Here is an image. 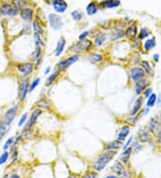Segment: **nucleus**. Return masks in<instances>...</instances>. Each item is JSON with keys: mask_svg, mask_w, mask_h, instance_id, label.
Here are the masks:
<instances>
[{"mask_svg": "<svg viewBox=\"0 0 161 178\" xmlns=\"http://www.w3.org/2000/svg\"><path fill=\"white\" fill-rule=\"evenodd\" d=\"M116 154V150H107L96 159V161L92 165V169L96 172L101 171L102 169L105 168V167L108 164V162L115 157Z\"/></svg>", "mask_w": 161, "mask_h": 178, "instance_id": "nucleus-1", "label": "nucleus"}, {"mask_svg": "<svg viewBox=\"0 0 161 178\" xmlns=\"http://www.w3.org/2000/svg\"><path fill=\"white\" fill-rule=\"evenodd\" d=\"M93 49V43L91 40L85 39L82 41H79L73 44L70 47V50L73 53H87L91 51Z\"/></svg>", "mask_w": 161, "mask_h": 178, "instance_id": "nucleus-2", "label": "nucleus"}, {"mask_svg": "<svg viewBox=\"0 0 161 178\" xmlns=\"http://www.w3.org/2000/svg\"><path fill=\"white\" fill-rule=\"evenodd\" d=\"M80 57L78 54H73L66 59H64L62 60H60L57 64H56V69L57 71H62V70H65L66 68H68L70 66H72L73 64H74L75 62H77L79 60Z\"/></svg>", "mask_w": 161, "mask_h": 178, "instance_id": "nucleus-3", "label": "nucleus"}, {"mask_svg": "<svg viewBox=\"0 0 161 178\" xmlns=\"http://www.w3.org/2000/svg\"><path fill=\"white\" fill-rule=\"evenodd\" d=\"M18 110H19V107H18L17 105L13 106V107H11L10 109H8V110L6 111V113H4V117H3L1 122H2L3 124L6 125L7 127L10 128L12 122H13L15 116L17 115Z\"/></svg>", "mask_w": 161, "mask_h": 178, "instance_id": "nucleus-4", "label": "nucleus"}, {"mask_svg": "<svg viewBox=\"0 0 161 178\" xmlns=\"http://www.w3.org/2000/svg\"><path fill=\"white\" fill-rule=\"evenodd\" d=\"M48 22H49L50 27L54 31H59L64 25L63 19L56 14H50L48 15Z\"/></svg>", "mask_w": 161, "mask_h": 178, "instance_id": "nucleus-5", "label": "nucleus"}, {"mask_svg": "<svg viewBox=\"0 0 161 178\" xmlns=\"http://www.w3.org/2000/svg\"><path fill=\"white\" fill-rule=\"evenodd\" d=\"M34 67L35 65L32 62H22L17 64V69L23 77H28L30 75L34 69Z\"/></svg>", "mask_w": 161, "mask_h": 178, "instance_id": "nucleus-6", "label": "nucleus"}, {"mask_svg": "<svg viewBox=\"0 0 161 178\" xmlns=\"http://www.w3.org/2000/svg\"><path fill=\"white\" fill-rule=\"evenodd\" d=\"M2 14L8 16H15L18 14V7L15 5H11L8 3H4L1 5Z\"/></svg>", "mask_w": 161, "mask_h": 178, "instance_id": "nucleus-7", "label": "nucleus"}, {"mask_svg": "<svg viewBox=\"0 0 161 178\" xmlns=\"http://www.w3.org/2000/svg\"><path fill=\"white\" fill-rule=\"evenodd\" d=\"M145 75V71L143 70L142 68H139V67H134L131 68L130 70V77L131 79L134 82L137 83L138 81L142 80L143 78Z\"/></svg>", "mask_w": 161, "mask_h": 178, "instance_id": "nucleus-8", "label": "nucleus"}, {"mask_svg": "<svg viewBox=\"0 0 161 178\" xmlns=\"http://www.w3.org/2000/svg\"><path fill=\"white\" fill-rule=\"evenodd\" d=\"M41 113H42V110L40 108L34 109L30 114V117L29 118V120L25 125V129H30L36 123V122L38 121V118L41 115Z\"/></svg>", "mask_w": 161, "mask_h": 178, "instance_id": "nucleus-9", "label": "nucleus"}, {"mask_svg": "<svg viewBox=\"0 0 161 178\" xmlns=\"http://www.w3.org/2000/svg\"><path fill=\"white\" fill-rule=\"evenodd\" d=\"M29 87H30L29 78H22L21 81V86H20V99H21V101L25 99V97L29 92Z\"/></svg>", "mask_w": 161, "mask_h": 178, "instance_id": "nucleus-10", "label": "nucleus"}, {"mask_svg": "<svg viewBox=\"0 0 161 178\" xmlns=\"http://www.w3.org/2000/svg\"><path fill=\"white\" fill-rule=\"evenodd\" d=\"M67 4L65 0H54L53 7L57 13H64L67 9Z\"/></svg>", "mask_w": 161, "mask_h": 178, "instance_id": "nucleus-11", "label": "nucleus"}, {"mask_svg": "<svg viewBox=\"0 0 161 178\" xmlns=\"http://www.w3.org/2000/svg\"><path fill=\"white\" fill-rule=\"evenodd\" d=\"M138 137L141 142H148L151 140V134L150 131H148V129L146 127H142L140 129L139 133H138Z\"/></svg>", "mask_w": 161, "mask_h": 178, "instance_id": "nucleus-12", "label": "nucleus"}, {"mask_svg": "<svg viewBox=\"0 0 161 178\" xmlns=\"http://www.w3.org/2000/svg\"><path fill=\"white\" fill-rule=\"evenodd\" d=\"M123 146V141H120L118 140H115L112 141H109L105 144V149L106 150H117Z\"/></svg>", "mask_w": 161, "mask_h": 178, "instance_id": "nucleus-13", "label": "nucleus"}, {"mask_svg": "<svg viewBox=\"0 0 161 178\" xmlns=\"http://www.w3.org/2000/svg\"><path fill=\"white\" fill-rule=\"evenodd\" d=\"M121 4L120 0H104L100 2V6L105 9H109V8H115L119 6Z\"/></svg>", "mask_w": 161, "mask_h": 178, "instance_id": "nucleus-14", "label": "nucleus"}, {"mask_svg": "<svg viewBox=\"0 0 161 178\" xmlns=\"http://www.w3.org/2000/svg\"><path fill=\"white\" fill-rule=\"evenodd\" d=\"M65 44H66L65 39L63 36H61V37L59 38V40H58V41H57V44H56V52H55L56 57H59V56L62 54V52H63L64 50H65Z\"/></svg>", "mask_w": 161, "mask_h": 178, "instance_id": "nucleus-15", "label": "nucleus"}, {"mask_svg": "<svg viewBox=\"0 0 161 178\" xmlns=\"http://www.w3.org/2000/svg\"><path fill=\"white\" fill-rule=\"evenodd\" d=\"M150 85V81L145 80V79H142L140 81H138L137 83H135V93L136 95H141L142 92Z\"/></svg>", "mask_w": 161, "mask_h": 178, "instance_id": "nucleus-16", "label": "nucleus"}, {"mask_svg": "<svg viewBox=\"0 0 161 178\" xmlns=\"http://www.w3.org/2000/svg\"><path fill=\"white\" fill-rule=\"evenodd\" d=\"M125 36V32L123 29H117V28L112 31L109 34L111 41H116V40L124 38Z\"/></svg>", "mask_w": 161, "mask_h": 178, "instance_id": "nucleus-17", "label": "nucleus"}, {"mask_svg": "<svg viewBox=\"0 0 161 178\" xmlns=\"http://www.w3.org/2000/svg\"><path fill=\"white\" fill-rule=\"evenodd\" d=\"M138 32H137V27L135 24H131L127 27V29L125 30V36L128 37L131 40L135 39L136 35H137Z\"/></svg>", "mask_w": 161, "mask_h": 178, "instance_id": "nucleus-18", "label": "nucleus"}, {"mask_svg": "<svg viewBox=\"0 0 161 178\" xmlns=\"http://www.w3.org/2000/svg\"><path fill=\"white\" fill-rule=\"evenodd\" d=\"M21 17L24 21H30L33 17V10L30 8H22L21 11Z\"/></svg>", "mask_w": 161, "mask_h": 178, "instance_id": "nucleus-19", "label": "nucleus"}, {"mask_svg": "<svg viewBox=\"0 0 161 178\" xmlns=\"http://www.w3.org/2000/svg\"><path fill=\"white\" fill-rule=\"evenodd\" d=\"M99 8V6L97 4V2H91L86 7V13L88 15H94L95 14L98 13Z\"/></svg>", "mask_w": 161, "mask_h": 178, "instance_id": "nucleus-20", "label": "nucleus"}, {"mask_svg": "<svg viewBox=\"0 0 161 178\" xmlns=\"http://www.w3.org/2000/svg\"><path fill=\"white\" fill-rule=\"evenodd\" d=\"M108 38V34L105 32H99L94 39V44L97 47H100L104 44V42L106 41Z\"/></svg>", "mask_w": 161, "mask_h": 178, "instance_id": "nucleus-21", "label": "nucleus"}, {"mask_svg": "<svg viewBox=\"0 0 161 178\" xmlns=\"http://www.w3.org/2000/svg\"><path fill=\"white\" fill-rule=\"evenodd\" d=\"M129 132H130V128L128 126H126V125L123 126L121 128L120 131L118 132V135H117V139L116 140H118L120 141H124L125 140V138L128 136Z\"/></svg>", "mask_w": 161, "mask_h": 178, "instance_id": "nucleus-22", "label": "nucleus"}, {"mask_svg": "<svg viewBox=\"0 0 161 178\" xmlns=\"http://www.w3.org/2000/svg\"><path fill=\"white\" fill-rule=\"evenodd\" d=\"M89 59L94 63V64H98L99 62H101L103 60V56L99 53H97V52H94V53H91L89 55Z\"/></svg>", "mask_w": 161, "mask_h": 178, "instance_id": "nucleus-23", "label": "nucleus"}, {"mask_svg": "<svg viewBox=\"0 0 161 178\" xmlns=\"http://www.w3.org/2000/svg\"><path fill=\"white\" fill-rule=\"evenodd\" d=\"M132 151H133V149H132V148H128V149H126L125 150H124L123 154H122V155H121V157H120V160H121V162H123L124 164L127 163V162L129 161L130 157H131V153H132Z\"/></svg>", "mask_w": 161, "mask_h": 178, "instance_id": "nucleus-24", "label": "nucleus"}, {"mask_svg": "<svg viewBox=\"0 0 161 178\" xmlns=\"http://www.w3.org/2000/svg\"><path fill=\"white\" fill-rule=\"evenodd\" d=\"M32 26H33V30L35 32V33H38L39 35H43L44 34V29L41 26V24L39 23V22L35 19L32 23Z\"/></svg>", "mask_w": 161, "mask_h": 178, "instance_id": "nucleus-25", "label": "nucleus"}, {"mask_svg": "<svg viewBox=\"0 0 161 178\" xmlns=\"http://www.w3.org/2000/svg\"><path fill=\"white\" fill-rule=\"evenodd\" d=\"M142 97H139L136 101H135V103H134V107H133V109H132V112H131V114L132 115H135L138 112H139V110L141 109V106H142Z\"/></svg>", "mask_w": 161, "mask_h": 178, "instance_id": "nucleus-26", "label": "nucleus"}, {"mask_svg": "<svg viewBox=\"0 0 161 178\" xmlns=\"http://www.w3.org/2000/svg\"><path fill=\"white\" fill-rule=\"evenodd\" d=\"M155 46H156V40H155V38L147 40V41L144 42V44H143V48H144V50H147V51L151 50L153 49Z\"/></svg>", "mask_w": 161, "mask_h": 178, "instance_id": "nucleus-27", "label": "nucleus"}, {"mask_svg": "<svg viewBox=\"0 0 161 178\" xmlns=\"http://www.w3.org/2000/svg\"><path fill=\"white\" fill-rule=\"evenodd\" d=\"M59 73H60V71H57V70H56V72H54L53 74H51V75L47 78L46 83H45V86H50L55 82V80L57 78Z\"/></svg>", "mask_w": 161, "mask_h": 178, "instance_id": "nucleus-28", "label": "nucleus"}, {"mask_svg": "<svg viewBox=\"0 0 161 178\" xmlns=\"http://www.w3.org/2000/svg\"><path fill=\"white\" fill-rule=\"evenodd\" d=\"M37 106L42 108V109H46L48 110L50 108V104L49 102L46 99V98H41L38 103H37Z\"/></svg>", "mask_w": 161, "mask_h": 178, "instance_id": "nucleus-29", "label": "nucleus"}, {"mask_svg": "<svg viewBox=\"0 0 161 178\" xmlns=\"http://www.w3.org/2000/svg\"><path fill=\"white\" fill-rule=\"evenodd\" d=\"M141 65H142L143 70H144L147 74H149L150 76H152V68L151 67V65H150V63H149L148 61L142 60V63H141Z\"/></svg>", "mask_w": 161, "mask_h": 178, "instance_id": "nucleus-30", "label": "nucleus"}, {"mask_svg": "<svg viewBox=\"0 0 161 178\" xmlns=\"http://www.w3.org/2000/svg\"><path fill=\"white\" fill-rule=\"evenodd\" d=\"M150 129H151V131L152 132H157L158 129H159V121L155 118L151 119V122H150Z\"/></svg>", "mask_w": 161, "mask_h": 178, "instance_id": "nucleus-31", "label": "nucleus"}, {"mask_svg": "<svg viewBox=\"0 0 161 178\" xmlns=\"http://www.w3.org/2000/svg\"><path fill=\"white\" fill-rule=\"evenodd\" d=\"M150 34H151V32H150L149 29H147V28H142L141 31L139 32L138 38H139V40H143V39H146Z\"/></svg>", "mask_w": 161, "mask_h": 178, "instance_id": "nucleus-32", "label": "nucleus"}, {"mask_svg": "<svg viewBox=\"0 0 161 178\" xmlns=\"http://www.w3.org/2000/svg\"><path fill=\"white\" fill-rule=\"evenodd\" d=\"M112 168H113V170H114L115 172H116V174H118V175H119L120 173H122V172L125 170V167H124L123 164H122L120 161H116Z\"/></svg>", "mask_w": 161, "mask_h": 178, "instance_id": "nucleus-33", "label": "nucleus"}, {"mask_svg": "<svg viewBox=\"0 0 161 178\" xmlns=\"http://www.w3.org/2000/svg\"><path fill=\"white\" fill-rule=\"evenodd\" d=\"M40 55H41V47L39 46H37L35 47V50L32 52L31 54V59L33 60H37L39 58H40Z\"/></svg>", "mask_w": 161, "mask_h": 178, "instance_id": "nucleus-34", "label": "nucleus"}, {"mask_svg": "<svg viewBox=\"0 0 161 178\" xmlns=\"http://www.w3.org/2000/svg\"><path fill=\"white\" fill-rule=\"evenodd\" d=\"M71 15H72L73 19L74 21H76V22H77V21L82 20V17H83V14H82V12L78 11V10H75V11L72 12Z\"/></svg>", "mask_w": 161, "mask_h": 178, "instance_id": "nucleus-35", "label": "nucleus"}, {"mask_svg": "<svg viewBox=\"0 0 161 178\" xmlns=\"http://www.w3.org/2000/svg\"><path fill=\"white\" fill-rule=\"evenodd\" d=\"M34 40H35V44L37 46H39V47H44L45 46V42L43 41V40L41 39L39 34L34 33Z\"/></svg>", "mask_w": 161, "mask_h": 178, "instance_id": "nucleus-36", "label": "nucleus"}, {"mask_svg": "<svg viewBox=\"0 0 161 178\" xmlns=\"http://www.w3.org/2000/svg\"><path fill=\"white\" fill-rule=\"evenodd\" d=\"M39 81H40V78H39V77H37V78H35V79L30 83V87H29V92H30V93H31V92L34 91V89L39 86Z\"/></svg>", "mask_w": 161, "mask_h": 178, "instance_id": "nucleus-37", "label": "nucleus"}, {"mask_svg": "<svg viewBox=\"0 0 161 178\" xmlns=\"http://www.w3.org/2000/svg\"><path fill=\"white\" fill-rule=\"evenodd\" d=\"M156 101H157V96L155 94H152L150 97H149V100L147 102V106L148 107H152L155 105L156 104Z\"/></svg>", "mask_w": 161, "mask_h": 178, "instance_id": "nucleus-38", "label": "nucleus"}, {"mask_svg": "<svg viewBox=\"0 0 161 178\" xmlns=\"http://www.w3.org/2000/svg\"><path fill=\"white\" fill-rule=\"evenodd\" d=\"M13 142H14V137H11L10 139H8L4 145V150L6 151L8 149H10L12 147V145L13 144Z\"/></svg>", "mask_w": 161, "mask_h": 178, "instance_id": "nucleus-39", "label": "nucleus"}, {"mask_svg": "<svg viewBox=\"0 0 161 178\" xmlns=\"http://www.w3.org/2000/svg\"><path fill=\"white\" fill-rule=\"evenodd\" d=\"M27 119H28V113H23V114L22 115V117H21V119H20V121H19V122H18V126H19V127L23 126L24 123L26 122Z\"/></svg>", "mask_w": 161, "mask_h": 178, "instance_id": "nucleus-40", "label": "nucleus"}, {"mask_svg": "<svg viewBox=\"0 0 161 178\" xmlns=\"http://www.w3.org/2000/svg\"><path fill=\"white\" fill-rule=\"evenodd\" d=\"M8 157H9V153H8L7 151H4V152L0 156V165L4 164V163L7 161Z\"/></svg>", "mask_w": 161, "mask_h": 178, "instance_id": "nucleus-41", "label": "nucleus"}, {"mask_svg": "<svg viewBox=\"0 0 161 178\" xmlns=\"http://www.w3.org/2000/svg\"><path fill=\"white\" fill-rule=\"evenodd\" d=\"M137 120H139V118H134V117H129L125 122H126V123H128L129 125H134L135 124V122H137Z\"/></svg>", "mask_w": 161, "mask_h": 178, "instance_id": "nucleus-42", "label": "nucleus"}, {"mask_svg": "<svg viewBox=\"0 0 161 178\" xmlns=\"http://www.w3.org/2000/svg\"><path fill=\"white\" fill-rule=\"evenodd\" d=\"M89 32L88 31H84V32H82L80 35H79V41H82V40H85L87 37H88V35H89Z\"/></svg>", "mask_w": 161, "mask_h": 178, "instance_id": "nucleus-43", "label": "nucleus"}, {"mask_svg": "<svg viewBox=\"0 0 161 178\" xmlns=\"http://www.w3.org/2000/svg\"><path fill=\"white\" fill-rule=\"evenodd\" d=\"M151 95H152V88L149 87V88L145 89V91H144V96L145 97L149 98Z\"/></svg>", "mask_w": 161, "mask_h": 178, "instance_id": "nucleus-44", "label": "nucleus"}, {"mask_svg": "<svg viewBox=\"0 0 161 178\" xmlns=\"http://www.w3.org/2000/svg\"><path fill=\"white\" fill-rule=\"evenodd\" d=\"M118 176H119V178H130V174L127 171H125V170H124Z\"/></svg>", "mask_w": 161, "mask_h": 178, "instance_id": "nucleus-45", "label": "nucleus"}, {"mask_svg": "<svg viewBox=\"0 0 161 178\" xmlns=\"http://www.w3.org/2000/svg\"><path fill=\"white\" fill-rule=\"evenodd\" d=\"M96 177V173L94 172H88L87 174H85L82 178H95Z\"/></svg>", "mask_w": 161, "mask_h": 178, "instance_id": "nucleus-46", "label": "nucleus"}, {"mask_svg": "<svg viewBox=\"0 0 161 178\" xmlns=\"http://www.w3.org/2000/svg\"><path fill=\"white\" fill-rule=\"evenodd\" d=\"M17 156H18V152L16 149H14L13 151V155H12V162H15L17 160Z\"/></svg>", "mask_w": 161, "mask_h": 178, "instance_id": "nucleus-47", "label": "nucleus"}, {"mask_svg": "<svg viewBox=\"0 0 161 178\" xmlns=\"http://www.w3.org/2000/svg\"><path fill=\"white\" fill-rule=\"evenodd\" d=\"M133 139H134V137H133V136H131V138H130V139L128 140V141L126 142V144H125V146L123 147V150H125L126 149H128L129 145H130V144H131V142L133 141Z\"/></svg>", "mask_w": 161, "mask_h": 178, "instance_id": "nucleus-48", "label": "nucleus"}, {"mask_svg": "<svg viewBox=\"0 0 161 178\" xmlns=\"http://www.w3.org/2000/svg\"><path fill=\"white\" fill-rule=\"evenodd\" d=\"M153 59H154V60L155 61H159L160 60V55L159 54H155V55H153Z\"/></svg>", "mask_w": 161, "mask_h": 178, "instance_id": "nucleus-49", "label": "nucleus"}, {"mask_svg": "<svg viewBox=\"0 0 161 178\" xmlns=\"http://www.w3.org/2000/svg\"><path fill=\"white\" fill-rule=\"evenodd\" d=\"M50 70H51V68H50V67H47V68H46V70L44 71V74H45V75H47V74L50 72Z\"/></svg>", "mask_w": 161, "mask_h": 178, "instance_id": "nucleus-50", "label": "nucleus"}, {"mask_svg": "<svg viewBox=\"0 0 161 178\" xmlns=\"http://www.w3.org/2000/svg\"><path fill=\"white\" fill-rule=\"evenodd\" d=\"M4 178H19V176L17 175H12V176H4Z\"/></svg>", "mask_w": 161, "mask_h": 178, "instance_id": "nucleus-51", "label": "nucleus"}, {"mask_svg": "<svg viewBox=\"0 0 161 178\" xmlns=\"http://www.w3.org/2000/svg\"><path fill=\"white\" fill-rule=\"evenodd\" d=\"M159 142L161 143V130L159 131Z\"/></svg>", "mask_w": 161, "mask_h": 178, "instance_id": "nucleus-52", "label": "nucleus"}, {"mask_svg": "<svg viewBox=\"0 0 161 178\" xmlns=\"http://www.w3.org/2000/svg\"><path fill=\"white\" fill-rule=\"evenodd\" d=\"M158 103H159V104H158L159 106H161V95H160V98H159V102H158Z\"/></svg>", "mask_w": 161, "mask_h": 178, "instance_id": "nucleus-53", "label": "nucleus"}, {"mask_svg": "<svg viewBox=\"0 0 161 178\" xmlns=\"http://www.w3.org/2000/svg\"><path fill=\"white\" fill-rule=\"evenodd\" d=\"M148 113H149V109H148V108H146V109H144V114L146 115V114H147Z\"/></svg>", "mask_w": 161, "mask_h": 178, "instance_id": "nucleus-54", "label": "nucleus"}, {"mask_svg": "<svg viewBox=\"0 0 161 178\" xmlns=\"http://www.w3.org/2000/svg\"><path fill=\"white\" fill-rule=\"evenodd\" d=\"M68 178H77V176L75 175H72V176H70Z\"/></svg>", "mask_w": 161, "mask_h": 178, "instance_id": "nucleus-55", "label": "nucleus"}, {"mask_svg": "<svg viewBox=\"0 0 161 178\" xmlns=\"http://www.w3.org/2000/svg\"><path fill=\"white\" fill-rule=\"evenodd\" d=\"M106 178H117L116 176H108V177Z\"/></svg>", "mask_w": 161, "mask_h": 178, "instance_id": "nucleus-56", "label": "nucleus"}, {"mask_svg": "<svg viewBox=\"0 0 161 178\" xmlns=\"http://www.w3.org/2000/svg\"><path fill=\"white\" fill-rule=\"evenodd\" d=\"M2 14V11H1V5H0V15Z\"/></svg>", "mask_w": 161, "mask_h": 178, "instance_id": "nucleus-57", "label": "nucleus"}]
</instances>
